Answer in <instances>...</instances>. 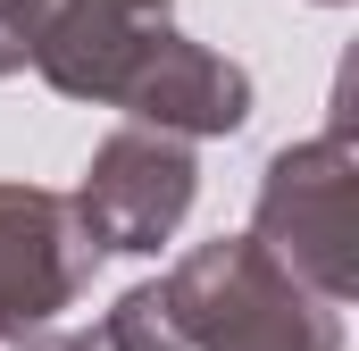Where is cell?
Listing matches in <instances>:
<instances>
[{
  "label": "cell",
  "instance_id": "1",
  "mask_svg": "<svg viewBox=\"0 0 359 351\" xmlns=\"http://www.w3.org/2000/svg\"><path fill=\"white\" fill-rule=\"evenodd\" d=\"M168 310L184 351H343V318L326 293H309L268 243H201L168 276Z\"/></svg>",
  "mask_w": 359,
  "mask_h": 351
},
{
  "label": "cell",
  "instance_id": "2",
  "mask_svg": "<svg viewBox=\"0 0 359 351\" xmlns=\"http://www.w3.org/2000/svg\"><path fill=\"white\" fill-rule=\"evenodd\" d=\"M251 243H268L276 260L309 293H326V301L359 293V176H351V134L343 126L268 159Z\"/></svg>",
  "mask_w": 359,
  "mask_h": 351
},
{
  "label": "cell",
  "instance_id": "3",
  "mask_svg": "<svg viewBox=\"0 0 359 351\" xmlns=\"http://www.w3.org/2000/svg\"><path fill=\"white\" fill-rule=\"evenodd\" d=\"M100 267L84 209L67 192H34V184H0V343L50 326Z\"/></svg>",
  "mask_w": 359,
  "mask_h": 351
},
{
  "label": "cell",
  "instance_id": "4",
  "mask_svg": "<svg viewBox=\"0 0 359 351\" xmlns=\"http://www.w3.org/2000/svg\"><path fill=\"white\" fill-rule=\"evenodd\" d=\"M192 176L201 168H192V151H184L176 134L126 126V134H109L92 151L76 209H84L100 251H159L184 226V209H192Z\"/></svg>",
  "mask_w": 359,
  "mask_h": 351
},
{
  "label": "cell",
  "instance_id": "5",
  "mask_svg": "<svg viewBox=\"0 0 359 351\" xmlns=\"http://www.w3.org/2000/svg\"><path fill=\"white\" fill-rule=\"evenodd\" d=\"M117 109H134V117L159 126V134H234V126L251 117V76H243L234 59L184 42L176 25H168V34L142 51V67L126 76Z\"/></svg>",
  "mask_w": 359,
  "mask_h": 351
},
{
  "label": "cell",
  "instance_id": "6",
  "mask_svg": "<svg viewBox=\"0 0 359 351\" xmlns=\"http://www.w3.org/2000/svg\"><path fill=\"white\" fill-rule=\"evenodd\" d=\"M100 351H184V326H176V310H168V284H134V293L109 310Z\"/></svg>",
  "mask_w": 359,
  "mask_h": 351
},
{
  "label": "cell",
  "instance_id": "7",
  "mask_svg": "<svg viewBox=\"0 0 359 351\" xmlns=\"http://www.w3.org/2000/svg\"><path fill=\"white\" fill-rule=\"evenodd\" d=\"M42 17H50V0H0V76L34 59V34H42Z\"/></svg>",
  "mask_w": 359,
  "mask_h": 351
},
{
  "label": "cell",
  "instance_id": "8",
  "mask_svg": "<svg viewBox=\"0 0 359 351\" xmlns=\"http://www.w3.org/2000/svg\"><path fill=\"white\" fill-rule=\"evenodd\" d=\"M42 351H100V343H76V335H59V343H42Z\"/></svg>",
  "mask_w": 359,
  "mask_h": 351
},
{
  "label": "cell",
  "instance_id": "9",
  "mask_svg": "<svg viewBox=\"0 0 359 351\" xmlns=\"http://www.w3.org/2000/svg\"><path fill=\"white\" fill-rule=\"evenodd\" d=\"M326 8H343V0H326Z\"/></svg>",
  "mask_w": 359,
  "mask_h": 351
}]
</instances>
